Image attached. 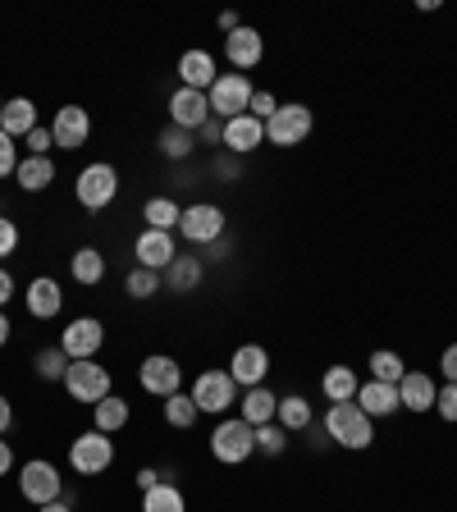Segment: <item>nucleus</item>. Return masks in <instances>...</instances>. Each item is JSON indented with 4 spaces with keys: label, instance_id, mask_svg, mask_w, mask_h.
<instances>
[{
    "label": "nucleus",
    "instance_id": "nucleus-19",
    "mask_svg": "<svg viewBox=\"0 0 457 512\" xmlns=\"http://www.w3.org/2000/svg\"><path fill=\"white\" fill-rule=\"evenodd\" d=\"M220 78L211 51H183L179 55V87H192V92H211V83Z\"/></svg>",
    "mask_w": 457,
    "mask_h": 512
},
{
    "label": "nucleus",
    "instance_id": "nucleus-55",
    "mask_svg": "<svg viewBox=\"0 0 457 512\" xmlns=\"http://www.w3.org/2000/svg\"><path fill=\"white\" fill-rule=\"evenodd\" d=\"M224 252H229V247H224V238H220V243L206 247V256H211V261H224Z\"/></svg>",
    "mask_w": 457,
    "mask_h": 512
},
{
    "label": "nucleus",
    "instance_id": "nucleus-36",
    "mask_svg": "<svg viewBox=\"0 0 457 512\" xmlns=\"http://www.w3.org/2000/svg\"><path fill=\"white\" fill-rule=\"evenodd\" d=\"M197 403H192V394H174V398H165V421H170L174 430H192L197 426Z\"/></svg>",
    "mask_w": 457,
    "mask_h": 512
},
{
    "label": "nucleus",
    "instance_id": "nucleus-39",
    "mask_svg": "<svg viewBox=\"0 0 457 512\" xmlns=\"http://www.w3.org/2000/svg\"><path fill=\"white\" fill-rule=\"evenodd\" d=\"M19 142L10 138V133H0V179H10L14 170H19Z\"/></svg>",
    "mask_w": 457,
    "mask_h": 512
},
{
    "label": "nucleus",
    "instance_id": "nucleus-47",
    "mask_svg": "<svg viewBox=\"0 0 457 512\" xmlns=\"http://www.w3.org/2000/svg\"><path fill=\"white\" fill-rule=\"evenodd\" d=\"M14 293H19V288H14V275H10V270H5V266H0V311L10 307V298H14Z\"/></svg>",
    "mask_w": 457,
    "mask_h": 512
},
{
    "label": "nucleus",
    "instance_id": "nucleus-33",
    "mask_svg": "<svg viewBox=\"0 0 457 512\" xmlns=\"http://www.w3.org/2000/svg\"><path fill=\"white\" fill-rule=\"evenodd\" d=\"M124 293L133 302H147L156 298V293H165V284H160V270H147V266H133L124 275Z\"/></svg>",
    "mask_w": 457,
    "mask_h": 512
},
{
    "label": "nucleus",
    "instance_id": "nucleus-27",
    "mask_svg": "<svg viewBox=\"0 0 457 512\" xmlns=\"http://www.w3.org/2000/svg\"><path fill=\"white\" fill-rule=\"evenodd\" d=\"M92 416H96V426H92V430H101V435H119V430L128 426L133 407H128V398H124V394H110V398H101V403L92 407Z\"/></svg>",
    "mask_w": 457,
    "mask_h": 512
},
{
    "label": "nucleus",
    "instance_id": "nucleus-7",
    "mask_svg": "<svg viewBox=\"0 0 457 512\" xmlns=\"http://www.w3.org/2000/svg\"><path fill=\"white\" fill-rule=\"evenodd\" d=\"M19 494L32 503V508H46V503L64 499V476L55 471V462L32 458L19 467Z\"/></svg>",
    "mask_w": 457,
    "mask_h": 512
},
{
    "label": "nucleus",
    "instance_id": "nucleus-38",
    "mask_svg": "<svg viewBox=\"0 0 457 512\" xmlns=\"http://www.w3.org/2000/svg\"><path fill=\"white\" fill-rule=\"evenodd\" d=\"M37 375H42V380H60L64 384V371H69V357H64V348L60 343H55V348H46V352H37Z\"/></svg>",
    "mask_w": 457,
    "mask_h": 512
},
{
    "label": "nucleus",
    "instance_id": "nucleus-9",
    "mask_svg": "<svg viewBox=\"0 0 457 512\" xmlns=\"http://www.w3.org/2000/svg\"><path fill=\"white\" fill-rule=\"evenodd\" d=\"M192 403L206 416H229V407L238 403V384L229 371H202L192 380Z\"/></svg>",
    "mask_w": 457,
    "mask_h": 512
},
{
    "label": "nucleus",
    "instance_id": "nucleus-16",
    "mask_svg": "<svg viewBox=\"0 0 457 512\" xmlns=\"http://www.w3.org/2000/svg\"><path fill=\"white\" fill-rule=\"evenodd\" d=\"M229 375H234L238 389H256V384H266L270 375V352L261 343H243L234 352V362H229Z\"/></svg>",
    "mask_w": 457,
    "mask_h": 512
},
{
    "label": "nucleus",
    "instance_id": "nucleus-29",
    "mask_svg": "<svg viewBox=\"0 0 457 512\" xmlns=\"http://www.w3.org/2000/svg\"><path fill=\"white\" fill-rule=\"evenodd\" d=\"M156 151L165 160H188L192 151H197V133H188V128H179V124H165L156 138Z\"/></svg>",
    "mask_w": 457,
    "mask_h": 512
},
{
    "label": "nucleus",
    "instance_id": "nucleus-43",
    "mask_svg": "<svg viewBox=\"0 0 457 512\" xmlns=\"http://www.w3.org/2000/svg\"><path fill=\"white\" fill-rule=\"evenodd\" d=\"M275 110H279V101L270 92H252V106H247V115H252V119H261V124H266Z\"/></svg>",
    "mask_w": 457,
    "mask_h": 512
},
{
    "label": "nucleus",
    "instance_id": "nucleus-15",
    "mask_svg": "<svg viewBox=\"0 0 457 512\" xmlns=\"http://www.w3.org/2000/svg\"><path fill=\"white\" fill-rule=\"evenodd\" d=\"M261 55H266V37H261V32L256 28H234L229 32V37H224V60L234 64L238 74H247V69H256V64H261Z\"/></svg>",
    "mask_w": 457,
    "mask_h": 512
},
{
    "label": "nucleus",
    "instance_id": "nucleus-42",
    "mask_svg": "<svg viewBox=\"0 0 457 512\" xmlns=\"http://www.w3.org/2000/svg\"><path fill=\"white\" fill-rule=\"evenodd\" d=\"M23 142H28V156H51V147H55L51 128H42V124L32 128V133H28V138H23Z\"/></svg>",
    "mask_w": 457,
    "mask_h": 512
},
{
    "label": "nucleus",
    "instance_id": "nucleus-6",
    "mask_svg": "<svg viewBox=\"0 0 457 512\" xmlns=\"http://www.w3.org/2000/svg\"><path fill=\"white\" fill-rule=\"evenodd\" d=\"M64 394L74 398V403H101V398L115 394V380H110V371L101 362H69V371H64Z\"/></svg>",
    "mask_w": 457,
    "mask_h": 512
},
{
    "label": "nucleus",
    "instance_id": "nucleus-17",
    "mask_svg": "<svg viewBox=\"0 0 457 512\" xmlns=\"http://www.w3.org/2000/svg\"><path fill=\"white\" fill-rule=\"evenodd\" d=\"M206 119H211V101H206V92L179 87V92L170 96V124H179V128H188V133H197Z\"/></svg>",
    "mask_w": 457,
    "mask_h": 512
},
{
    "label": "nucleus",
    "instance_id": "nucleus-40",
    "mask_svg": "<svg viewBox=\"0 0 457 512\" xmlns=\"http://www.w3.org/2000/svg\"><path fill=\"white\" fill-rule=\"evenodd\" d=\"M435 412L444 416L448 426H453V421H457V384H444V389H439V394H435Z\"/></svg>",
    "mask_w": 457,
    "mask_h": 512
},
{
    "label": "nucleus",
    "instance_id": "nucleus-35",
    "mask_svg": "<svg viewBox=\"0 0 457 512\" xmlns=\"http://www.w3.org/2000/svg\"><path fill=\"white\" fill-rule=\"evenodd\" d=\"M371 380H380V384H398L407 375V366H403V357H398L394 348H380V352H371Z\"/></svg>",
    "mask_w": 457,
    "mask_h": 512
},
{
    "label": "nucleus",
    "instance_id": "nucleus-28",
    "mask_svg": "<svg viewBox=\"0 0 457 512\" xmlns=\"http://www.w3.org/2000/svg\"><path fill=\"white\" fill-rule=\"evenodd\" d=\"M362 389V380L352 375V366H330V371L320 375V394L330 398V403H352Z\"/></svg>",
    "mask_w": 457,
    "mask_h": 512
},
{
    "label": "nucleus",
    "instance_id": "nucleus-20",
    "mask_svg": "<svg viewBox=\"0 0 457 512\" xmlns=\"http://www.w3.org/2000/svg\"><path fill=\"white\" fill-rule=\"evenodd\" d=\"M202 279H206V261L188 252V256H174L170 270L160 275V284H165V293H197Z\"/></svg>",
    "mask_w": 457,
    "mask_h": 512
},
{
    "label": "nucleus",
    "instance_id": "nucleus-44",
    "mask_svg": "<svg viewBox=\"0 0 457 512\" xmlns=\"http://www.w3.org/2000/svg\"><path fill=\"white\" fill-rule=\"evenodd\" d=\"M197 142H202V147H224V119H206L202 128H197Z\"/></svg>",
    "mask_w": 457,
    "mask_h": 512
},
{
    "label": "nucleus",
    "instance_id": "nucleus-21",
    "mask_svg": "<svg viewBox=\"0 0 457 512\" xmlns=\"http://www.w3.org/2000/svg\"><path fill=\"white\" fill-rule=\"evenodd\" d=\"M352 403L362 407V412L371 416V421L403 412V403H398V384H380V380H366L362 389H357V398H352Z\"/></svg>",
    "mask_w": 457,
    "mask_h": 512
},
{
    "label": "nucleus",
    "instance_id": "nucleus-41",
    "mask_svg": "<svg viewBox=\"0 0 457 512\" xmlns=\"http://www.w3.org/2000/svg\"><path fill=\"white\" fill-rule=\"evenodd\" d=\"M19 224L14 220H5V215H0V261H5V256H14L19 252Z\"/></svg>",
    "mask_w": 457,
    "mask_h": 512
},
{
    "label": "nucleus",
    "instance_id": "nucleus-53",
    "mask_svg": "<svg viewBox=\"0 0 457 512\" xmlns=\"http://www.w3.org/2000/svg\"><path fill=\"white\" fill-rule=\"evenodd\" d=\"M37 512H74V503H69V499H55V503H46V508H37Z\"/></svg>",
    "mask_w": 457,
    "mask_h": 512
},
{
    "label": "nucleus",
    "instance_id": "nucleus-37",
    "mask_svg": "<svg viewBox=\"0 0 457 512\" xmlns=\"http://www.w3.org/2000/svg\"><path fill=\"white\" fill-rule=\"evenodd\" d=\"M256 453H266V458H284V453H288V430L279 426V421L256 426Z\"/></svg>",
    "mask_w": 457,
    "mask_h": 512
},
{
    "label": "nucleus",
    "instance_id": "nucleus-56",
    "mask_svg": "<svg viewBox=\"0 0 457 512\" xmlns=\"http://www.w3.org/2000/svg\"><path fill=\"white\" fill-rule=\"evenodd\" d=\"M0 110H5V96H0Z\"/></svg>",
    "mask_w": 457,
    "mask_h": 512
},
{
    "label": "nucleus",
    "instance_id": "nucleus-34",
    "mask_svg": "<svg viewBox=\"0 0 457 512\" xmlns=\"http://www.w3.org/2000/svg\"><path fill=\"white\" fill-rule=\"evenodd\" d=\"M142 512H188V503H183V490H179V485L160 480L156 490L142 494Z\"/></svg>",
    "mask_w": 457,
    "mask_h": 512
},
{
    "label": "nucleus",
    "instance_id": "nucleus-4",
    "mask_svg": "<svg viewBox=\"0 0 457 512\" xmlns=\"http://www.w3.org/2000/svg\"><path fill=\"white\" fill-rule=\"evenodd\" d=\"M311 128H316V115H311V106H302V101H279V110L266 119V142L270 147H302V142L311 138Z\"/></svg>",
    "mask_w": 457,
    "mask_h": 512
},
{
    "label": "nucleus",
    "instance_id": "nucleus-10",
    "mask_svg": "<svg viewBox=\"0 0 457 512\" xmlns=\"http://www.w3.org/2000/svg\"><path fill=\"white\" fill-rule=\"evenodd\" d=\"M138 384H142V394H151V398H174V394H183V366L174 362L170 352H151L138 366Z\"/></svg>",
    "mask_w": 457,
    "mask_h": 512
},
{
    "label": "nucleus",
    "instance_id": "nucleus-5",
    "mask_svg": "<svg viewBox=\"0 0 457 512\" xmlns=\"http://www.w3.org/2000/svg\"><path fill=\"white\" fill-rule=\"evenodd\" d=\"M224 229H229V220H224V211L215 202H192V206H183V215H179V234L188 247L220 243Z\"/></svg>",
    "mask_w": 457,
    "mask_h": 512
},
{
    "label": "nucleus",
    "instance_id": "nucleus-13",
    "mask_svg": "<svg viewBox=\"0 0 457 512\" xmlns=\"http://www.w3.org/2000/svg\"><path fill=\"white\" fill-rule=\"evenodd\" d=\"M51 138L60 151H78L87 147V138H92V115H87L83 106H60L51 119Z\"/></svg>",
    "mask_w": 457,
    "mask_h": 512
},
{
    "label": "nucleus",
    "instance_id": "nucleus-49",
    "mask_svg": "<svg viewBox=\"0 0 457 512\" xmlns=\"http://www.w3.org/2000/svg\"><path fill=\"white\" fill-rule=\"evenodd\" d=\"M302 435L311 439V448H330V435H325V426H320V421H311V426L302 430Z\"/></svg>",
    "mask_w": 457,
    "mask_h": 512
},
{
    "label": "nucleus",
    "instance_id": "nucleus-52",
    "mask_svg": "<svg viewBox=\"0 0 457 512\" xmlns=\"http://www.w3.org/2000/svg\"><path fill=\"white\" fill-rule=\"evenodd\" d=\"M215 23H220V32H224V37H229V32H234V28H243V19H238L234 10H224V14H220V19H215Z\"/></svg>",
    "mask_w": 457,
    "mask_h": 512
},
{
    "label": "nucleus",
    "instance_id": "nucleus-8",
    "mask_svg": "<svg viewBox=\"0 0 457 512\" xmlns=\"http://www.w3.org/2000/svg\"><path fill=\"white\" fill-rule=\"evenodd\" d=\"M252 78L247 74H220L211 83V92H206V101H211V115L215 119H238V115H247V106H252Z\"/></svg>",
    "mask_w": 457,
    "mask_h": 512
},
{
    "label": "nucleus",
    "instance_id": "nucleus-26",
    "mask_svg": "<svg viewBox=\"0 0 457 512\" xmlns=\"http://www.w3.org/2000/svg\"><path fill=\"white\" fill-rule=\"evenodd\" d=\"M14 179H19L23 192H46L55 183V160L51 156H23Z\"/></svg>",
    "mask_w": 457,
    "mask_h": 512
},
{
    "label": "nucleus",
    "instance_id": "nucleus-54",
    "mask_svg": "<svg viewBox=\"0 0 457 512\" xmlns=\"http://www.w3.org/2000/svg\"><path fill=\"white\" fill-rule=\"evenodd\" d=\"M10 330H14V325H10V316H5V311H0V348H5V343H10Z\"/></svg>",
    "mask_w": 457,
    "mask_h": 512
},
{
    "label": "nucleus",
    "instance_id": "nucleus-24",
    "mask_svg": "<svg viewBox=\"0 0 457 512\" xmlns=\"http://www.w3.org/2000/svg\"><path fill=\"white\" fill-rule=\"evenodd\" d=\"M279 412V394L275 389H266V384H256V389H247L243 398H238V416H243L247 426H270Z\"/></svg>",
    "mask_w": 457,
    "mask_h": 512
},
{
    "label": "nucleus",
    "instance_id": "nucleus-31",
    "mask_svg": "<svg viewBox=\"0 0 457 512\" xmlns=\"http://www.w3.org/2000/svg\"><path fill=\"white\" fill-rule=\"evenodd\" d=\"M275 421L288 430V435H298V430H307L316 416H311V403L302 394H284L279 398V412H275Z\"/></svg>",
    "mask_w": 457,
    "mask_h": 512
},
{
    "label": "nucleus",
    "instance_id": "nucleus-50",
    "mask_svg": "<svg viewBox=\"0 0 457 512\" xmlns=\"http://www.w3.org/2000/svg\"><path fill=\"white\" fill-rule=\"evenodd\" d=\"M14 430V407H10V398L0 394V435H10Z\"/></svg>",
    "mask_w": 457,
    "mask_h": 512
},
{
    "label": "nucleus",
    "instance_id": "nucleus-14",
    "mask_svg": "<svg viewBox=\"0 0 457 512\" xmlns=\"http://www.w3.org/2000/svg\"><path fill=\"white\" fill-rule=\"evenodd\" d=\"M133 256H138V266L147 270H170V261L179 256V243H174V234H165V229H142L138 243H133Z\"/></svg>",
    "mask_w": 457,
    "mask_h": 512
},
{
    "label": "nucleus",
    "instance_id": "nucleus-46",
    "mask_svg": "<svg viewBox=\"0 0 457 512\" xmlns=\"http://www.w3.org/2000/svg\"><path fill=\"white\" fill-rule=\"evenodd\" d=\"M439 371H444V384H457V343L439 352Z\"/></svg>",
    "mask_w": 457,
    "mask_h": 512
},
{
    "label": "nucleus",
    "instance_id": "nucleus-1",
    "mask_svg": "<svg viewBox=\"0 0 457 512\" xmlns=\"http://www.w3.org/2000/svg\"><path fill=\"white\" fill-rule=\"evenodd\" d=\"M320 426H325L330 444L348 448V453H362V448H371V439H375V421L357 403H330V412H325Z\"/></svg>",
    "mask_w": 457,
    "mask_h": 512
},
{
    "label": "nucleus",
    "instance_id": "nucleus-45",
    "mask_svg": "<svg viewBox=\"0 0 457 512\" xmlns=\"http://www.w3.org/2000/svg\"><path fill=\"white\" fill-rule=\"evenodd\" d=\"M215 174H220L224 183H238L243 179V156H229V151H224V156L215 160Z\"/></svg>",
    "mask_w": 457,
    "mask_h": 512
},
{
    "label": "nucleus",
    "instance_id": "nucleus-25",
    "mask_svg": "<svg viewBox=\"0 0 457 512\" xmlns=\"http://www.w3.org/2000/svg\"><path fill=\"white\" fill-rule=\"evenodd\" d=\"M37 124H42V119H37V106H32L28 96H10L5 110H0V133H10L14 142H23Z\"/></svg>",
    "mask_w": 457,
    "mask_h": 512
},
{
    "label": "nucleus",
    "instance_id": "nucleus-2",
    "mask_svg": "<svg viewBox=\"0 0 457 512\" xmlns=\"http://www.w3.org/2000/svg\"><path fill=\"white\" fill-rule=\"evenodd\" d=\"M256 453V430L247 426L243 416H220L211 430V458L224 462V467H238Z\"/></svg>",
    "mask_w": 457,
    "mask_h": 512
},
{
    "label": "nucleus",
    "instance_id": "nucleus-32",
    "mask_svg": "<svg viewBox=\"0 0 457 512\" xmlns=\"http://www.w3.org/2000/svg\"><path fill=\"white\" fill-rule=\"evenodd\" d=\"M179 215H183V206L174 202V197H151V202L142 206L147 229H165V234H174V229H179Z\"/></svg>",
    "mask_w": 457,
    "mask_h": 512
},
{
    "label": "nucleus",
    "instance_id": "nucleus-22",
    "mask_svg": "<svg viewBox=\"0 0 457 512\" xmlns=\"http://www.w3.org/2000/svg\"><path fill=\"white\" fill-rule=\"evenodd\" d=\"M23 307H28L32 320H55V316H60V307H64L60 284H55V279H46V275L32 279L28 293H23Z\"/></svg>",
    "mask_w": 457,
    "mask_h": 512
},
{
    "label": "nucleus",
    "instance_id": "nucleus-51",
    "mask_svg": "<svg viewBox=\"0 0 457 512\" xmlns=\"http://www.w3.org/2000/svg\"><path fill=\"white\" fill-rule=\"evenodd\" d=\"M14 471V448H10V439H0V476H10Z\"/></svg>",
    "mask_w": 457,
    "mask_h": 512
},
{
    "label": "nucleus",
    "instance_id": "nucleus-11",
    "mask_svg": "<svg viewBox=\"0 0 457 512\" xmlns=\"http://www.w3.org/2000/svg\"><path fill=\"white\" fill-rule=\"evenodd\" d=\"M110 462H115V439L101 435V430H83L69 444V467L78 476H101V471H110Z\"/></svg>",
    "mask_w": 457,
    "mask_h": 512
},
{
    "label": "nucleus",
    "instance_id": "nucleus-48",
    "mask_svg": "<svg viewBox=\"0 0 457 512\" xmlns=\"http://www.w3.org/2000/svg\"><path fill=\"white\" fill-rule=\"evenodd\" d=\"M165 476H170V471H156V467H142V471H138V485H142V494H147V490H156V485H160V480H165Z\"/></svg>",
    "mask_w": 457,
    "mask_h": 512
},
{
    "label": "nucleus",
    "instance_id": "nucleus-18",
    "mask_svg": "<svg viewBox=\"0 0 457 512\" xmlns=\"http://www.w3.org/2000/svg\"><path fill=\"white\" fill-rule=\"evenodd\" d=\"M261 142H266V124H261V119L238 115L224 124V151H229V156H252Z\"/></svg>",
    "mask_w": 457,
    "mask_h": 512
},
{
    "label": "nucleus",
    "instance_id": "nucleus-23",
    "mask_svg": "<svg viewBox=\"0 0 457 512\" xmlns=\"http://www.w3.org/2000/svg\"><path fill=\"white\" fill-rule=\"evenodd\" d=\"M435 394H439V384L421 371H407L403 380H398V403H403L407 412H435Z\"/></svg>",
    "mask_w": 457,
    "mask_h": 512
},
{
    "label": "nucleus",
    "instance_id": "nucleus-30",
    "mask_svg": "<svg viewBox=\"0 0 457 512\" xmlns=\"http://www.w3.org/2000/svg\"><path fill=\"white\" fill-rule=\"evenodd\" d=\"M69 275L78 279V284H101V279H106V256L96 252V247H78L74 256H69Z\"/></svg>",
    "mask_w": 457,
    "mask_h": 512
},
{
    "label": "nucleus",
    "instance_id": "nucleus-3",
    "mask_svg": "<svg viewBox=\"0 0 457 512\" xmlns=\"http://www.w3.org/2000/svg\"><path fill=\"white\" fill-rule=\"evenodd\" d=\"M74 197L83 211H106L110 202L119 197V170L110 165V160H92V165H83L74 179Z\"/></svg>",
    "mask_w": 457,
    "mask_h": 512
},
{
    "label": "nucleus",
    "instance_id": "nucleus-12",
    "mask_svg": "<svg viewBox=\"0 0 457 512\" xmlns=\"http://www.w3.org/2000/svg\"><path fill=\"white\" fill-rule=\"evenodd\" d=\"M101 343H106V325H101L96 316L69 320V325H64V334H60V348H64V357H69V362H92L96 352H101Z\"/></svg>",
    "mask_w": 457,
    "mask_h": 512
}]
</instances>
